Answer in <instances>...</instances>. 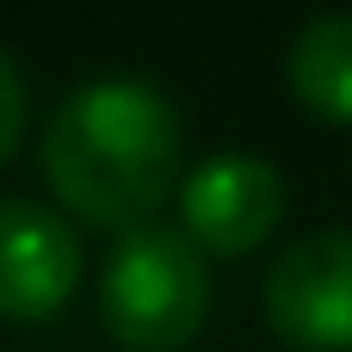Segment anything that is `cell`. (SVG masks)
I'll return each instance as SVG.
<instances>
[{"label":"cell","mask_w":352,"mask_h":352,"mask_svg":"<svg viewBox=\"0 0 352 352\" xmlns=\"http://www.w3.org/2000/svg\"><path fill=\"white\" fill-rule=\"evenodd\" d=\"M43 179L62 210L93 229H148L179 179V118L167 93L124 74L74 87L43 130Z\"/></svg>","instance_id":"obj_1"},{"label":"cell","mask_w":352,"mask_h":352,"mask_svg":"<svg viewBox=\"0 0 352 352\" xmlns=\"http://www.w3.org/2000/svg\"><path fill=\"white\" fill-rule=\"evenodd\" d=\"M210 316L204 254L179 229H136L99 278V322L124 352H186Z\"/></svg>","instance_id":"obj_2"},{"label":"cell","mask_w":352,"mask_h":352,"mask_svg":"<svg viewBox=\"0 0 352 352\" xmlns=\"http://www.w3.org/2000/svg\"><path fill=\"white\" fill-rule=\"evenodd\" d=\"M266 322L291 352H352V229H316L272 260Z\"/></svg>","instance_id":"obj_3"},{"label":"cell","mask_w":352,"mask_h":352,"mask_svg":"<svg viewBox=\"0 0 352 352\" xmlns=\"http://www.w3.org/2000/svg\"><path fill=\"white\" fill-rule=\"evenodd\" d=\"M285 217V179L260 155H210L179 186V235L198 254L241 260L254 254Z\"/></svg>","instance_id":"obj_4"},{"label":"cell","mask_w":352,"mask_h":352,"mask_svg":"<svg viewBox=\"0 0 352 352\" xmlns=\"http://www.w3.org/2000/svg\"><path fill=\"white\" fill-rule=\"evenodd\" d=\"M80 285V241L74 229L31 204L0 198V322H50Z\"/></svg>","instance_id":"obj_5"},{"label":"cell","mask_w":352,"mask_h":352,"mask_svg":"<svg viewBox=\"0 0 352 352\" xmlns=\"http://www.w3.org/2000/svg\"><path fill=\"white\" fill-rule=\"evenodd\" d=\"M285 80L303 111L322 124H352V12H328L297 31L285 56Z\"/></svg>","instance_id":"obj_6"},{"label":"cell","mask_w":352,"mask_h":352,"mask_svg":"<svg viewBox=\"0 0 352 352\" xmlns=\"http://www.w3.org/2000/svg\"><path fill=\"white\" fill-rule=\"evenodd\" d=\"M19 130H25V80H19L12 56L0 50V167L12 161V148H19Z\"/></svg>","instance_id":"obj_7"}]
</instances>
